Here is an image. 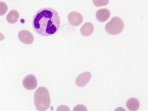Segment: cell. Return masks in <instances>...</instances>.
<instances>
[{
	"instance_id": "12",
	"label": "cell",
	"mask_w": 148,
	"mask_h": 111,
	"mask_svg": "<svg viewBox=\"0 0 148 111\" xmlns=\"http://www.w3.org/2000/svg\"><path fill=\"white\" fill-rule=\"evenodd\" d=\"M8 8V6L5 3L0 1V15L4 14L6 13Z\"/></svg>"
},
{
	"instance_id": "2",
	"label": "cell",
	"mask_w": 148,
	"mask_h": 111,
	"mask_svg": "<svg viewBox=\"0 0 148 111\" xmlns=\"http://www.w3.org/2000/svg\"><path fill=\"white\" fill-rule=\"evenodd\" d=\"M35 106L39 111H45L49 106L50 99L47 89L43 87L38 88L34 96Z\"/></svg>"
},
{
	"instance_id": "6",
	"label": "cell",
	"mask_w": 148,
	"mask_h": 111,
	"mask_svg": "<svg viewBox=\"0 0 148 111\" xmlns=\"http://www.w3.org/2000/svg\"><path fill=\"white\" fill-rule=\"evenodd\" d=\"M18 37L19 40L25 44H31L34 41L33 35L30 32L26 30H22L19 32Z\"/></svg>"
},
{
	"instance_id": "11",
	"label": "cell",
	"mask_w": 148,
	"mask_h": 111,
	"mask_svg": "<svg viewBox=\"0 0 148 111\" xmlns=\"http://www.w3.org/2000/svg\"><path fill=\"white\" fill-rule=\"evenodd\" d=\"M19 16V14L17 11L12 10L10 11L7 15L6 20L9 23L14 24L18 21Z\"/></svg>"
},
{
	"instance_id": "13",
	"label": "cell",
	"mask_w": 148,
	"mask_h": 111,
	"mask_svg": "<svg viewBox=\"0 0 148 111\" xmlns=\"http://www.w3.org/2000/svg\"><path fill=\"white\" fill-rule=\"evenodd\" d=\"M94 5L97 6H100L107 5L109 1L108 0H93Z\"/></svg>"
},
{
	"instance_id": "1",
	"label": "cell",
	"mask_w": 148,
	"mask_h": 111,
	"mask_svg": "<svg viewBox=\"0 0 148 111\" xmlns=\"http://www.w3.org/2000/svg\"><path fill=\"white\" fill-rule=\"evenodd\" d=\"M60 19L57 11L50 8L39 10L34 15L32 26L39 34L49 36L55 33L60 26Z\"/></svg>"
},
{
	"instance_id": "14",
	"label": "cell",
	"mask_w": 148,
	"mask_h": 111,
	"mask_svg": "<svg viewBox=\"0 0 148 111\" xmlns=\"http://www.w3.org/2000/svg\"><path fill=\"white\" fill-rule=\"evenodd\" d=\"M73 111H87V110L84 106L79 104L76 106L74 107Z\"/></svg>"
},
{
	"instance_id": "9",
	"label": "cell",
	"mask_w": 148,
	"mask_h": 111,
	"mask_svg": "<svg viewBox=\"0 0 148 111\" xmlns=\"http://www.w3.org/2000/svg\"><path fill=\"white\" fill-rule=\"evenodd\" d=\"M94 30V26L90 22H87L84 23L80 28L81 34L84 36L90 35Z\"/></svg>"
},
{
	"instance_id": "7",
	"label": "cell",
	"mask_w": 148,
	"mask_h": 111,
	"mask_svg": "<svg viewBox=\"0 0 148 111\" xmlns=\"http://www.w3.org/2000/svg\"><path fill=\"white\" fill-rule=\"evenodd\" d=\"M91 77V75L90 72H86L83 73L77 77L75 80L76 84L78 86L83 87L88 83Z\"/></svg>"
},
{
	"instance_id": "16",
	"label": "cell",
	"mask_w": 148,
	"mask_h": 111,
	"mask_svg": "<svg viewBox=\"0 0 148 111\" xmlns=\"http://www.w3.org/2000/svg\"><path fill=\"white\" fill-rule=\"evenodd\" d=\"M114 111H126V110L122 107H118L115 109Z\"/></svg>"
},
{
	"instance_id": "5",
	"label": "cell",
	"mask_w": 148,
	"mask_h": 111,
	"mask_svg": "<svg viewBox=\"0 0 148 111\" xmlns=\"http://www.w3.org/2000/svg\"><path fill=\"white\" fill-rule=\"evenodd\" d=\"M68 19L71 25L77 26L80 25L82 22L83 17L82 15L79 13L73 11L69 14Z\"/></svg>"
},
{
	"instance_id": "8",
	"label": "cell",
	"mask_w": 148,
	"mask_h": 111,
	"mask_svg": "<svg viewBox=\"0 0 148 111\" xmlns=\"http://www.w3.org/2000/svg\"><path fill=\"white\" fill-rule=\"evenodd\" d=\"M110 11L106 8L99 9L96 12V16L97 20L101 22H104L110 17Z\"/></svg>"
},
{
	"instance_id": "10",
	"label": "cell",
	"mask_w": 148,
	"mask_h": 111,
	"mask_svg": "<svg viewBox=\"0 0 148 111\" xmlns=\"http://www.w3.org/2000/svg\"><path fill=\"white\" fill-rule=\"evenodd\" d=\"M126 106L128 109L130 111H136L139 107L140 103L136 99L132 98L127 101Z\"/></svg>"
},
{
	"instance_id": "17",
	"label": "cell",
	"mask_w": 148,
	"mask_h": 111,
	"mask_svg": "<svg viewBox=\"0 0 148 111\" xmlns=\"http://www.w3.org/2000/svg\"><path fill=\"white\" fill-rule=\"evenodd\" d=\"M4 36L0 32V41L3 40L4 39Z\"/></svg>"
},
{
	"instance_id": "4",
	"label": "cell",
	"mask_w": 148,
	"mask_h": 111,
	"mask_svg": "<svg viewBox=\"0 0 148 111\" xmlns=\"http://www.w3.org/2000/svg\"><path fill=\"white\" fill-rule=\"evenodd\" d=\"M23 84L24 87L29 90H33L37 86V82L35 76L32 74L29 75L23 79Z\"/></svg>"
},
{
	"instance_id": "15",
	"label": "cell",
	"mask_w": 148,
	"mask_h": 111,
	"mask_svg": "<svg viewBox=\"0 0 148 111\" xmlns=\"http://www.w3.org/2000/svg\"><path fill=\"white\" fill-rule=\"evenodd\" d=\"M56 111H70V109L67 106L62 105L59 106L57 108Z\"/></svg>"
},
{
	"instance_id": "3",
	"label": "cell",
	"mask_w": 148,
	"mask_h": 111,
	"mask_svg": "<svg viewBox=\"0 0 148 111\" xmlns=\"http://www.w3.org/2000/svg\"><path fill=\"white\" fill-rule=\"evenodd\" d=\"M124 23L122 20L118 17H113L105 25V29L109 34L117 35L120 33L124 28Z\"/></svg>"
}]
</instances>
